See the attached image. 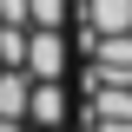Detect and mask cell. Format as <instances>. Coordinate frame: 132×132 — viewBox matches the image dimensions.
I'll use <instances>...</instances> for the list:
<instances>
[{"label":"cell","instance_id":"2","mask_svg":"<svg viewBox=\"0 0 132 132\" xmlns=\"http://www.w3.org/2000/svg\"><path fill=\"white\" fill-rule=\"evenodd\" d=\"M27 119L40 132H53L66 119V93H60V79H33V99H27Z\"/></svg>","mask_w":132,"mask_h":132},{"label":"cell","instance_id":"3","mask_svg":"<svg viewBox=\"0 0 132 132\" xmlns=\"http://www.w3.org/2000/svg\"><path fill=\"white\" fill-rule=\"evenodd\" d=\"M27 13H33V27H60L66 0H27Z\"/></svg>","mask_w":132,"mask_h":132},{"label":"cell","instance_id":"1","mask_svg":"<svg viewBox=\"0 0 132 132\" xmlns=\"http://www.w3.org/2000/svg\"><path fill=\"white\" fill-rule=\"evenodd\" d=\"M27 73H33V79H60V73H66V40L53 27H33L27 33Z\"/></svg>","mask_w":132,"mask_h":132}]
</instances>
